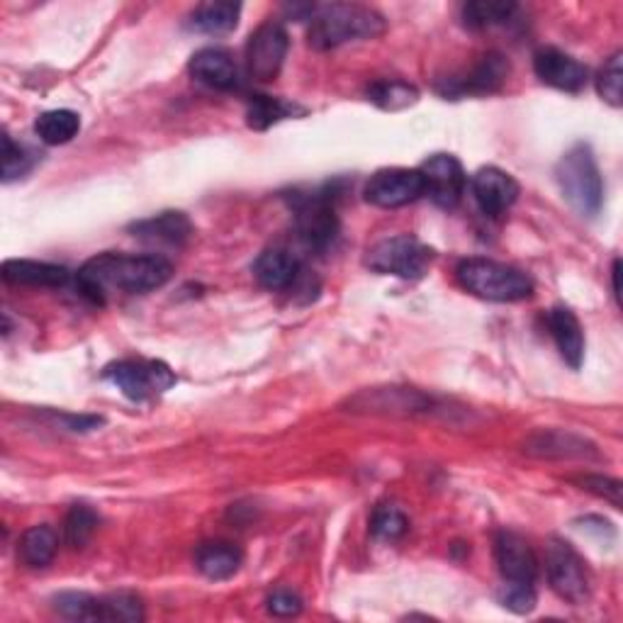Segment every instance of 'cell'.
I'll list each match as a JSON object with an SVG mask.
<instances>
[{
	"label": "cell",
	"instance_id": "15",
	"mask_svg": "<svg viewBox=\"0 0 623 623\" xmlns=\"http://www.w3.org/2000/svg\"><path fill=\"white\" fill-rule=\"evenodd\" d=\"M132 237L147 244L156 246H184L190 234L192 225L184 212H161L149 219H141V222L132 225Z\"/></svg>",
	"mask_w": 623,
	"mask_h": 623
},
{
	"label": "cell",
	"instance_id": "9",
	"mask_svg": "<svg viewBox=\"0 0 623 623\" xmlns=\"http://www.w3.org/2000/svg\"><path fill=\"white\" fill-rule=\"evenodd\" d=\"M290 39L280 22H264L246 44V71L256 81H273L288 57Z\"/></svg>",
	"mask_w": 623,
	"mask_h": 623
},
{
	"label": "cell",
	"instance_id": "31",
	"mask_svg": "<svg viewBox=\"0 0 623 623\" xmlns=\"http://www.w3.org/2000/svg\"><path fill=\"white\" fill-rule=\"evenodd\" d=\"M596 90H600L602 100H606L612 108H621L623 102V55H616L609 59L600 76H596Z\"/></svg>",
	"mask_w": 623,
	"mask_h": 623
},
{
	"label": "cell",
	"instance_id": "3",
	"mask_svg": "<svg viewBox=\"0 0 623 623\" xmlns=\"http://www.w3.org/2000/svg\"><path fill=\"white\" fill-rule=\"evenodd\" d=\"M555 180L565 202L582 217L600 215L604 202V180L587 145L567 149L555 166Z\"/></svg>",
	"mask_w": 623,
	"mask_h": 623
},
{
	"label": "cell",
	"instance_id": "17",
	"mask_svg": "<svg viewBox=\"0 0 623 623\" xmlns=\"http://www.w3.org/2000/svg\"><path fill=\"white\" fill-rule=\"evenodd\" d=\"M190 73L192 78H198L200 83L217 90H231L239 81L237 63H234V59L225 49H215V47L200 49L198 55H192Z\"/></svg>",
	"mask_w": 623,
	"mask_h": 623
},
{
	"label": "cell",
	"instance_id": "12",
	"mask_svg": "<svg viewBox=\"0 0 623 623\" xmlns=\"http://www.w3.org/2000/svg\"><path fill=\"white\" fill-rule=\"evenodd\" d=\"M495 557L504 584H536V553L522 536L514 534V531H500L495 541Z\"/></svg>",
	"mask_w": 623,
	"mask_h": 623
},
{
	"label": "cell",
	"instance_id": "18",
	"mask_svg": "<svg viewBox=\"0 0 623 623\" xmlns=\"http://www.w3.org/2000/svg\"><path fill=\"white\" fill-rule=\"evenodd\" d=\"M254 278L266 290H288L300 278V261L285 249H268L256 258Z\"/></svg>",
	"mask_w": 623,
	"mask_h": 623
},
{
	"label": "cell",
	"instance_id": "14",
	"mask_svg": "<svg viewBox=\"0 0 623 623\" xmlns=\"http://www.w3.org/2000/svg\"><path fill=\"white\" fill-rule=\"evenodd\" d=\"M473 195L479 205V210L490 217H500L516 202L518 184L514 180V176L502 171V168L487 166V168H479L475 174Z\"/></svg>",
	"mask_w": 623,
	"mask_h": 623
},
{
	"label": "cell",
	"instance_id": "23",
	"mask_svg": "<svg viewBox=\"0 0 623 623\" xmlns=\"http://www.w3.org/2000/svg\"><path fill=\"white\" fill-rule=\"evenodd\" d=\"M78 129H81V117H78L73 110H49L39 115L34 122L37 137L49 147L69 145V141L78 135Z\"/></svg>",
	"mask_w": 623,
	"mask_h": 623
},
{
	"label": "cell",
	"instance_id": "1",
	"mask_svg": "<svg viewBox=\"0 0 623 623\" xmlns=\"http://www.w3.org/2000/svg\"><path fill=\"white\" fill-rule=\"evenodd\" d=\"M174 266L159 254H115L106 251L78 268V290L90 303L102 305L112 295H145L171 280Z\"/></svg>",
	"mask_w": 623,
	"mask_h": 623
},
{
	"label": "cell",
	"instance_id": "26",
	"mask_svg": "<svg viewBox=\"0 0 623 623\" xmlns=\"http://www.w3.org/2000/svg\"><path fill=\"white\" fill-rule=\"evenodd\" d=\"M516 12L514 3H504V0H475L463 8V20L467 28L485 30L492 24L510 22Z\"/></svg>",
	"mask_w": 623,
	"mask_h": 623
},
{
	"label": "cell",
	"instance_id": "13",
	"mask_svg": "<svg viewBox=\"0 0 623 623\" xmlns=\"http://www.w3.org/2000/svg\"><path fill=\"white\" fill-rule=\"evenodd\" d=\"M534 69L545 86L565 90V93H580L590 78L587 67L570 55H563L561 49H541L534 57Z\"/></svg>",
	"mask_w": 623,
	"mask_h": 623
},
{
	"label": "cell",
	"instance_id": "22",
	"mask_svg": "<svg viewBox=\"0 0 623 623\" xmlns=\"http://www.w3.org/2000/svg\"><path fill=\"white\" fill-rule=\"evenodd\" d=\"M526 451L534 453V456H545V458H573V456L582 458L587 456V453H594V446H590L587 441L575 434L548 432L531 438Z\"/></svg>",
	"mask_w": 623,
	"mask_h": 623
},
{
	"label": "cell",
	"instance_id": "30",
	"mask_svg": "<svg viewBox=\"0 0 623 623\" xmlns=\"http://www.w3.org/2000/svg\"><path fill=\"white\" fill-rule=\"evenodd\" d=\"M96 528H98V514L90 510V506L78 504L69 512L67 522H63V536H67V543L71 548L78 551V548H86L90 538H93Z\"/></svg>",
	"mask_w": 623,
	"mask_h": 623
},
{
	"label": "cell",
	"instance_id": "5",
	"mask_svg": "<svg viewBox=\"0 0 623 623\" xmlns=\"http://www.w3.org/2000/svg\"><path fill=\"white\" fill-rule=\"evenodd\" d=\"M434 261L432 246L422 244L419 239L402 234V237L383 239L368 251L366 264L370 270L380 276H397L405 280L424 278Z\"/></svg>",
	"mask_w": 623,
	"mask_h": 623
},
{
	"label": "cell",
	"instance_id": "4",
	"mask_svg": "<svg viewBox=\"0 0 623 623\" xmlns=\"http://www.w3.org/2000/svg\"><path fill=\"white\" fill-rule=\"evenodd\" d=\"M456 276L467 293L490 303H518L534 293V283L526 273L492 258H467Z\"/></svg>",
	"mask_w": 623,
	"mask_h": 623
},
{
	"label": "cell",
	"instance_id": "34",
	"mask_svg": "<svg viewBox=\"0 0 623 623\" xmlns=\"http://www.w3.org/2000/svg\"><path fill=\"white\" fill-rule=\"evenodd\" d=\"M30 166H32V156L28 154V149L16 145V141L10 139V135H6L3 137V180L6 184L28 174Z\"/></svg>",
	"mask_w": 623,
	"mask_h": 623
},
{
	"label": "cell",
	"instance_id": "10",
	"mask_svg": "<svg viewBox=\"0 0 623 623\" xmlns=\"http://www.w3.org/2000/svg\"><path fill=\"white\" fill-rule=\"evenodd\" d=\"M426 195L424 176L419 168H385L378 171L366 186V200L375 207L395 210Z\"/></svg>",
	"mask_w": 623,
	"mask_h": 623
},
{
	"label": "cell",
	"instance_id": "35",
	"mask_svg": "<svg viewBox=\"0 0 623 623\" xmlns=\"http://www.w3.org/2000/svg\"><path fill=\"white\" fill-rule=\"evenodd\" d=\"M500 602L504 609L514 614H528L536 606L534 584H504L500 592Z\"/></svg>",
	"mask_w": 623,
	"mask_h": 623
},
{
	"label": "cell",
	"instance_id": "20",
	"mask_svg": "<svg viewBox=\"0 0 623 623\" xmlns=\"http://www.w3.org/2000/svg\"><path fill=\"white\" fill-rule=\"evenodd\" d=\"M244 555L234 543L227 541H210L202 543L198 553H195V567L207 580H229L239 573Z\"/></svg>",
	"mask_w": 623,
	"mask_h": 623
},
{
	"label": "cell",
	"instance_id": "25",
	"mask_svg": "<svg viewBox=\"0 0 623 623\" xmlns=\"http://www.w3.org/2000/svg\"><path fill=\"white\" fill-rule=\"evenodd\" d=\"M239 12H241V6L227 3V0L225 3H205L192 12L190 28L205 32V34H227L237 28Z\"/></svg>",
	"mask_w": 623,
	"mask_h": 623
},
{
	"label": "cell",
	"instance_id": "33",
	"mask_svg": "<svg viewBox=\"0 0 623 623\" xmlns=\"http://www.w3.org/2000/svg\"><path fill=\"white\" fill-rule=\"evenodd\" d=\"M370 531L380 541H397L407 534V516L395 506H380L370 518Z\"/></svg>",
	"mask_w": 623,
	"mask_h": 623
},
{
	"label": "cell",
	"instance_id": "7",
	"mask_svg": "<svg viewBox=\"0 0 623 623\" xmlns=\"http://www.w3.org/2000/svg\"><path fill=\"white\" fill-rule=\"evenodd\" d=\"M545 570H548L551 587L561 600L582 604L590 596V580L580 553L567 541L553 538L545 551Z\"/></svg>",
	"mask_w": 623,
	"mask_h": 623
},
{
	"label": "cell",
	"instance_id": "32",
	"mask_svg": "<svg viewBox=\"0 0 623 623\" xmlns=\"http://www.w3.org/2000/svg\"><path fill=\"white\" fill-rule=\"evenodd\" d=\"M141 619H145V612H141L139 596L129 594V592L102 596V621L135 623V621H141Z\"/></svg>",
	"mask_w": 623,
	"mask_h": 623
},
{
	"label": "cell",
	"instance_id": "36",
	"mask_svg": "<svg viewBox=\"0 0 623 623\" xmlns=\"http://www.w3.org/2000/svg\"><path fill=\"white\" fill-rule=\"evenodd\" d=\"M577 485L582 490L592 492L596 497H604L606 502H612L616 510L621 506V483L619 479L612 477H604V475H584L577 479Z\"/></svg>",
	"mask_w": 623,
	"mask_h": 623
},
{
	"label": "cell",
	"instance_id": "16",
	"mask_svg": "<svg viewBox=\"0 0 623 623\" xmlns=\"http://www.w3.org/2000/svg\"><path fill=\"white\" fill-rule=\"evenodd\" d=\"M548 327L563 360L577 370L584 360V334L577 315L570 307H553L548 312Z\"/></svg>",
	"mask_w": 623,
	"mask_h": 623
},
{
	"label": "cell",
	"instance_id": "8",
	"mask_svg": "<svg viewBox=\"0 0 623 623\" xmlns=\"http://www.w3.org/2000/svg\"><path fill=\"white\" fill-rule=\"evenodd\" d=\"M295 225L300 239L309 249H327L339 234V217H336L329 192L303 195L295 200Z\"/></svg>",
	"mask_w": 623,
	"mask_h": 623
},
{
	"label": "cell",
	"instance_id": "19",
	"mask_svg": "<svg viewBox=\"0 0 623 623\" xmlns=\"http://www.w3.org/2000/svg\"><path fill=\"white\" fill-rule=\"evenodd\" d=\"M3 278L12 285H32V288H59L67 285L69 268L44 261H28V258H12L3 264Z\"/></svg>",
	"mask_w": 623,
	"mask_h": 623
},
{
	"label": "cell",
	"instance_id": "6",
	"mask_svg": "<svg viewBox=\"0 0 623 623\" xmlns=\"http://www.w3.org/2000/svg\"><path fill=\"white\" fill-rule=\"evenodd\" d=\"M102 375L132 402H147L176 385V375L161 360H117Z\"/></svg>",
	"mask_w": 623,
	"mask_h": 623
},
{
	"label": "cell",
	"instance_id": "24",
	"mask_svg": "<svg viewBox=\"0 0 623 623\" xmlns=\"http://www.w3.org/2000/svg\"><path fill=\"white\" fill-rule=\"evenodd\" d=\"M510 76V63L500 55H487L477 63L473 73L456 86L458 93H495Z\"/></svg>",
	"mask_w": 623,
	"mask_h": 623
},
{
	"label": "cell",
	"instance_id": "28",
	"mask_svg": "<svg viewBox=\"0 0 623 623\" xmlns=\"http://www.w3.org/2000/svg\"><path fill=\"white\" fill-rule=\"evenodd\" d=\"M57 612L73 621H102V596L86 592H63L55 600Z\"/></svg>",
	"mask_w": 623,
	"mask_h": 623
},
{
	"label": "cell",
	"instance_id": "37",
	"mask_svg": "<svg viewBox=\"0 0 623 623\" xmlns=\"http://www.w3.org/2000/svg\"><path fill=\"white\" fill-rule=\"evenodd\" d=\"M266 604L273 616H297L303 612L300 594H295L293 590H276L268 596Z\"/></svg>",
	"mask_w": 623,
	"mask_h": 623
},
{
	"label": "cell",
	"instance_id": "11",
	"mask_svg": "<svg viewBox=\"0 0 623 623\" xmlns=\"http://www.w3.org/2000/svg\"><path fill=\"white\" fill-rule=\"evenodd\" d=\"M419 171L424 176L426 195L438 207H444V210H453V207L463 200L467 178H465V171L456 156L436 154V156H432V159H426L422 164Z\"/></svg>",
	"mask_w": 623,
	"mask_h": 623
},
{
	"label": "cell",
	"instance_id": "2",
	"mask_svg": "<svg viewBox=\"0 0 623 623\" xmlns=\"http://www.w3.org/2000/svg\"><path fill=\"white\" fill-rule=\"evenodd\" d=\"M385 32V20L380 12L366 6L334 3L324 6L317 12L312 10L309 24V44L315 49H336L346 42L358 39H373Z\"/></svg>",
	"mask_w": 623,
	"mask_h": 623
},
{
	"label": "cell",
	"instance_id": "21",
	"mask_svg": "<svg viewBox=\"0 0 623 623\" xmlns=\"http://www.w3.org/2000/svg\"><path fill=\"white\" fill-rule=\"evenodd\" d=\"M57 551H59V536L57 531L47 524L24 531L18 548L22 563L28 567H47L51 561H55Z\"/></svg>",
	"mask_w": 623,
	"mask_h": 623
},
{
	"label": "cell",
	"instance_id": "27",
	"mask_svg": "<svg viewBox=\"0 0 623 623\" xmlns=\"http://www.w3.org/2000/svg\"><path fill=\"white\" fill-rule=\"evenodd\" d=\"M417 88L402 81H380L368 88V100L383 110H405L417 102Z\"/></svg>",
	"mask_w": 623,
	"mask_h": 623
},
{
	"label": "cell",
	"instance_id": "29",
	"mask_svg": "<svg viewBox=\"0 0 623 623\" xmlns=\"http://www.w3.org/2000/svg\"><path fill=\"white\" fill-rule=\"evenodd\" d=\"M295 106L285 102L280 98H270V96H256L249 102V110H246V122H249L251 129H268L270 125H276L285 117L295 115Z\"/></svg>",
	"mask_w": 623,
	"mask_h": 623
}]
</instances>
